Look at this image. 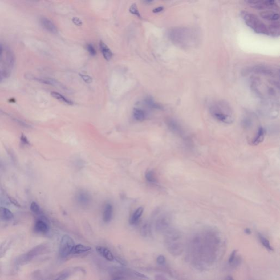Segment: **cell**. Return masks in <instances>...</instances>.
<instances>
[{"label": "cell", "mask_w": 280, "mask_h": 280, "mask_svg": "<svg viewBox=\"0 0 280 280\" xmlns=\"http://www.w3.org/2000/svg\"><path fill=\"white\" fill-rule=\"evenodd\" d=\"M113 207L110 204H107L105 206L103 213V219L105 223L110 222L112 218Z\"/></svg>", "instance_id": "cell-13"}, {"label": "cell", "mask_w": 280, "mask_h": 280, "mask_svg": "<svg viewBox=\"0 0 280 280\" xmlns=\"http://www.w3.org/2000/svg\"><path fill=\"white\" fill-rule=\"evenodd\" d=\"M145 177H146L147 180L149 182L153 183L156 182V179L155 177V175L152 171H149L148 172H147Z\"/></svg>", "instance_id": "cell-25"}, {"label": "cell", "mask_w": 280, "mask_h": 280, "mask_svg": "<svg viewBox=\"0 0 280 280\" xmlns=\"http://www.w3.org/2000/svg\"><path fill=\"white\" fill-rule=\"evenodd\" d=\"M75 245L74 241L70 236L68 235L63 236L59 247V254L61 258H66L72 254Z\"/></svg>", "instance_id": "cell-4"}, {"label": "cell", "mask_w": 280, "mask_h": 280, "mask_svg": "<svg viewBox=\"0 0 280 280\" xmlns=\"http://www.w3.org/2000/svg\"><path fill=\"white\" fill-rule=\"evenodd\" d=\"M261 17L264 19L268 20L269 21L276 22L280 19V15L274 12L271 10H266L263 11L260 13Z\"/></svg>", "instance_id": "cell-10"}, {"label": "cell", "mask_w": 280, "mask_h": 280, "mask_svg": "<svg viewBox=\"0 0 280 280\" xmlns=\"http://www.w3.org/2000/svg\"><path fill=\"white\" fill-rule=\"evenodd\" d=\"M236 252H237V251L236 250H234L232 253H231V254H230V256L229 257V264H231L233 261L234 260V259L235 258V256H236Z\"/></svg>", "instance_id": "cell-33"}, {"label": "cell", "mask_w": 280, "mask_h": 280, "mask_svg": "<svg viewBox=\"0 0 280 280\" xmlns=\"http://www.w3.org/2000/svg\"><path fill=\"white\" fill-rule=\"evenodd\" d=\"M163 10L164 8L163 7L155 8L153 10V12L154 13H158L161 12L162 10Z\"/></svg>", "instance_id": "cell-34"}, {"label": "cell", "mask_w": 280, "mask_h": 280, "mask_svg": "<svg viewBox=\"0 0 280 280\" xmlns=\"http://www.w3.org/2000/svg\"><path fill=\"white\" fill-rule=\"evenodd\" d=\"M133 114L135 119L138 121H143L146 117V115L144 111L139 108H135Z\"/></svg>", "instance_id": "cell-20"}, {"label": "cell", "mask_w": 280, "mask_h": 280, "mask_svg": "<svg viewBox=\"0 0 280 280\" xmlns=\"http://www.w3.org/2000/svg\"><path fill=\"white\" fill-rule=\"evenodd\" d=\"M258 236H259V239L260 240L261 243L263 245V246L266 247V249L268 250H270V251H273L274 250V249L271 246L270 244V242H269V241L268 239H266L264 236H263L261 234H259Z\"/></svg>", "instance_id": "cell-23"}, {"label": "cell", "mask_w": 280, "mask_h": 280, "mask_svg": "<svg viewBox=\"0 0 280 280\" xmlns=\"http://www.w3.org/2000/svg\"><path fill=\"white\" fill-rule=\"evenodd\" d=\"M209 111L216 120L224 124H231L234 120L231 108L226 103L214 102L209 107Z\"/></svg>", "instance_id": "cell-2"}, {"label": "cell", "mask_w": 280, "mask_h": 280, "mask_svg": "<svg viewBox=\"0 0 280 280\" xmlns=\"http://www.w3.org/2000/svg\"><path fill=\"white\" fill-rule=\"evenodd\" d=\"M51 94L54 98H55L56 100L61 101V102H63V103H66L67 105H73V102H72L70 100H68V99L65 98V96H63V95H61V94H60V93H57V92H55V91H53V92H51Z\"/></svg>", "instance_id": "cell-19"}, {"label": "cell", "mask_w": 280, "mask_h": 280, "mask_svg": "<svg viewBox=\"0 0 280 280\" xmlns=\"http://www.w3.org/2000/svg\"><path fill=\"white\" fill-rule=\"evenodd\" d=\"M241 17L246 24L258 34L269 35L268 27L256 15L247 11H242Z\"/></svg>", "instance_id": "cell-3"}, {"label": "cell", "mask_w": 280, "mask_h": 280, "mask_svg": "<svg viewBox=\"0 0 280 280\" xmlns=\"http://www.w3.org/2000/svg\"><path fill=\"white\" fill-rule=\"evenodd\" d=\"M171 223V217L168 214H164L159 218L156 224V228L159 231H166L169 229Z\"/></svg>", "instance_id": "cell-6"}, {"label": "cell", "mask_w": 280, "mask_h": 280, "mask_svg": "<svg viewBox=\"0 0 280 280\" xmlns=\"http://www.w3.org/2000/svg\"><path fill=\"white\" fill-rule=\"evenodd\" d=\"M20 140H21L22 144L23 145H26V146H29V145H30V143L29 141L28 140V139L27 138V137L24 134H22L21 137H20Z\"/></svg>", "instance_id": "cell-28"}, {"label": "cell", "mask_w": 280, "mask_h": 280, "mask_svg": "<svg viewBox=\"0 0 280 280\" xmlns=\"http://www.w3.org/2000/svg\"><path fill=\"white\" fill-rule=\"evenodd\" d=\"M72 22L74 24L77 26H81L83 24L82 21L79 18L73 17L72 19Z\"/></svg>", "instance_id": "cell-29"}, {"label": "cell", "mask_w": 280, "mask_h": 280, "mask_svg": "<svg viewBox=\"0 0 280 280\" xmlns=\"http://www.w3.org/2000/svg\"><path fill=\"white\" fill-rule=\"evenodd\" d=\"M91 197L88 193L81 191L78 193L76 196V200L78 203L83 206H86L89 204Z\"/></svg>", "instance_id": "cell-8"}, {"label": "cell", "mask_w": 280, "mask_h": 280, "mask_svg": "<svg viewBox=\"0 0 280 280\" xmlns=\"http://www.w3.org/2000/svg\"><path fill=\"white\" fill-rule=\"evenodd\" d=\"M145 103L148 107L152 108H155V109H162V106L160 105H159L158 103L154 102L152 99L151 98H147L145 100Z\"/></svg>", "instance_id": "cell-21"}, {"label": "cell", "mask_w": 280, "mask_h": 280, "mask_svg": "<svg viewBox=\"0 0 280 280\" xmlns=\"http://www.w3.org/2000/svg\"><path fill=\"white\" fill-rule=\"evenodd\" d=\"M129 12L132 14L136 15L137 17L141 18V14L140 13V12H139V10H138V7H137L136 3L132 4V6H130V7L129 8Z\"/></svg>", "instance_id": "cell-24"}, {"label": "cell", "mask_w": 280, "mask_h": 280, "mask_svg": "<svg viewBox=\"0 0 280 280\" xmlns=\"http://www.w3.org/2000/svg\"><path fill=\"white\" fill-rule=\"evenodd\" d=\"M34 79L37 80V81H38L39 82H41V83H43V84H48V85H55L56 83V80H54L53 79L46 78V77H44V78H34Z\"/></svg>", "instance_id": "cell-22"}, {"label": "cell", "mask_w": 280, "mask_h": 280, "mask_svg": "<svg viewBox=\"0 0 280 280\" xmlns=\"http://www.w3.org/2000/svg\"><path fill=\"white\" fill-rule=\"evenodd\" d=\"M0 217L3 219L8 221L12 219L13 214L7 208L0 207Z\"/></svg>", "instance_id": "cell-17"}, {"label": "cell", "mask_w": 280, "mask_h": 280, "mask_svg": "<svg viewBox=\"0 0 280 280\" xmlns=\"http://www.w3.org/2000/svg\"><path fill=\"white\" fill-rule=\"evenodd\" d=\"M30 209L31 210L32 212H34L36 214H39V211H40L39 205L35 202H32L31 206H30Z\"/></svg>", "instance_id": "cell-26"}, {"label": "cell", "mask_w": 280, "mask_h": 280, "mask_svg": "<svg viewBox=\"0 0 280 280\" xmlns=\"http://www.w3.org/2000/svg\"><path fill=\"white\" fill-rule=\"evenodd\" d=\"M266 134V130L262 127H261L259 130H258L257 134L256 135V137H254V139L252 141V144L254 145H257L258 144L261 143L263 141V140L264 139Z\"/></svg>", "instance_id": "cell-15"}, {"label": "cell", "mask_w": 280, "mask_h": 280, "mask_svg": "<svg viewBox=\"0 0 280 280\" xmlns=\"http://www.w3.org/2000/svg\"><path fill=\"white\" fill-rule=\"evenodd\" d=\"M87 51L89 52V53L90 54L91 56H95V55L96 54V51L95 48L94 47L92 44H87Z\"/></svg>", "instance_id": "cell-27"}, {"label": "cell", "mask_w": 280, "mask_h": 280, "mask_svg": "<svg viewBox=\"0 0 280 280\" xmlns=\"http://www.w3.org/2000/svg\"><path fill=\"white\" fill-rule=\"evenodd\" d=\"M3 47L1 44H0V56L2 55L3 52Z\"/></svg>", "instance_id": "cell-36"}, {"label": "cell", "mask_w": 280, "mask_h": 280, "mask_svg": "<svg viewBox=\"0 0 280 280\" xmlns=\"http://www.w3.org/2000/svg\"><path fill=\"white\" fill-rule=\"evenodd\" d=\"M80 76L82 79H83L84 81L87 83H90L92 82V78L90 77V76H88V75H83V74H80Z\"/></svg>", "instance_id": "cell-30"}, {"label": "cell", "mask_w": 280, "mask_h": 280, "mask_svg": "<svg viewBox=\"0 0 280 280\" xmlns=\"http://www.w3.org/2000/svg\"><path fill=\"white\" fill-rule=\"evenodd\" d=\"M226 279H227V280H232V279H233V278H232V277H230L229 276L228 277H227V278H226Z\"/></svg>", "instance_id": "cell-39"}, {"label": "cell", "mask_w": 280, "mask_h": 280, "mask_svg": "<svg viewBox=\"0 0 280 280\" xmlns=\"http://www.w3.org/2000/svg\"><path fill=\"white\" fill-rule=\"evenodd\" d=\"M166 246L173 256H179L183 251L182 235L178 229L169 228L165 231Z\"/></svg>", "instance_id": "cell-1"}, {"label": "cell", "mask_w": 280, "mask_h": 280, "mask_svg": "<svg viewBox=\"0 0 280 280\" xmlns=\"http://www.w3.org/2000/svg\"><path fill=\"white\" fill-rule=\"evenodd\" d=\"M245 233H246L247 234H251L252 233V231H251V229H249V228H246L245 230Z\"/></svg>", "instance_id": "cell-37"}, {"label": "cell", "mask_w": 280, "mask_h": 280, "mask_svg": "<svg viewBox=\"0 0 280 280\" xmlns=\"http://www.w3.org/2000/svg\"><path fill=\"white\" fill-rule=\"evenodd\" d=\"M156 261L159 264H163L165 263V258L163 255H160V256L158 257Z\"/></svg>", "instance_id": "cell-32"}, {"label": "cell", "mask_w": 280, "mask_h": 280, "mask_svg": "<svg viewBox=\"0 0 280 280\" xmlns=\"http://www.w3.org/2000/svg\"><path fill=\"white\" fill-rule=\"evenodd\" d=\"M274 22L270 25L268 27V34L271 36L277 37L280 36V25L278 22Z\"/></svg>", "instance_id": "cell-9"}, {"label": "cell", "mask_w": 280, "mask_h": 280, "mask_svg": "<svg viewBox=\"0 0 280 280\" xmlns=\"http://www.w3.org/2000/svg\"><path fill=\"white\" fill-rule=\"evenodd\" d=\"M45 250L44 246L43 245H39L32 249L31 251L28 252L26 254L21 256L18 259V264H23L29 262L32 259L34 258V257L37 256L42 252V251Z\"/></svg>", "instance_id": "cell-5"}, {"label": "cell", "mask_w": 280, "mask_h": 280, "mask_svg": "<svg viewBox=\"0 0 280 280\" xmlns=\"http://www.w3.org/2000/svg\"><path fill=\"white\" fill-rule=\"evenodd\" d=\"M100 47L101 51L102 52L103 56L107 61H110L112 59L113 53L109 47L105 44L103 42L101 41L100 42Z\"/></svg>", "instance_id": "cell-12"}, {"label": "cell", "mask_w": 280, "mask_h": 280, "mask_svg": "<svg viewBox=\"0 0 280 280\" xmlns=\"http://www.w3.org/2000/svg\"><path fill=\"white\" fill-rule=\"evenodd\" d=\"M152 1H153V0H146V2L147 3H149L152 2Z\"/></svg>", "instance_id": "cell-38"}, {"label": "cell", "mask_w": 280, "mask_h": 280, "mask_svg": "<svg viewBox=\"0 0 280 280\" xmlns=\"http://www.w3.org/2000/svg\"><path fill=\"white\" fill-rule=\"evenodd\" d=\"M91 250V247L89 246H85L82 244H78L75 245L73 247L72 254H80L87 252Z\"/></svg>", "instance_id": "cell-16"}, {"label": "cell", "mask_w": 280, "mask_h": 280, "mask_svg": "<svg viewBox=\"0 0 280 280\" xmlns=\"http://www.w3.org/2000/svg\"><path fill=\"white\" fill-rule=\"evenodd\" d=\"M8 199L10 200V202H11L12 204L15 205V206L18 207H21V205L20 204L19 202L17 200H16L15 198H14L13 197H8Z\"/></svg>", "instance_id": "cell-31"}, {"label": "cell", "mask_w": 280, "mask_h": 280, "mask_svg": "<svg viewBox=\"0 0 280 280\" xmlns=\"http://www.w3.org/2000/svg\"><path fill=\"white\" fill-rule=\"evenodd\" d=\"M144 207H140L135 211L130 220V224H135L139 221V219L141 217L142 214L144 212Z\"/></svg>", "instance_id": "cell-18"}, {"label": "cell", "mask_w": 280, "mask_h": 280, "mask_svg": "<svg viewBox=\"0 0 280 280\" xmlns=\"http://www.w3.org/2000/svg\"><path fill=\"white\" fill-rule=\"evenodd\" d=\"M5 78V76H4V73H3V72L2 70H0V83L2 81L3 78Z\"/></svg>", "instance_id": "cell-35"}, {"label": "cell", "mask_w": 280, "mask_h": 280, "mask_svg": "<svg viewBox=\"0 0 280 280\" xmlns=\"http://www.w3.org/2000/svg\"><path fill=\"white\" fill-rule=\"evenodd\" d=\"M34 229L37 232H39L41 233H46L49 230V227L46 222L43 220L39 219L35 223Z\"/></svg>", "instance_id": "cell-14"}, {"label": "cell", "mask_w": 280, "mask_h": 280, "mask_svg": "<svg viewBox=\"0 0 280 280\" xmlns=\"http://www.w3.org/2000/svg\"><path fill=\"white\" fill-rule=\"evenodd\" d=\"M96 250L98 254H100L101 256L103 257L109 261H112L114 260V258H115L114 256L110 252V251H109L106 248L102 247V246H97Z\"/></svg>", "instance_id": "cell-11"}, {"label": "cell", "mask_w": 280, "mask_h": 280, "mask_svg": "<svg viewBox=\"0 0 280 280\" xmlns=\"http://www.w3.org/2000/svg\"><path fill=\"white\" fill-rule=\"evenodd\" d=\"M40 22L42 26L44 27L47 31H49L52 34H56L58 32V30L56 26L54 25L53 22L48 19L47 18H42L40 20Z\"/></svg>", "instance_id": "cell-7"}]
</instances>
